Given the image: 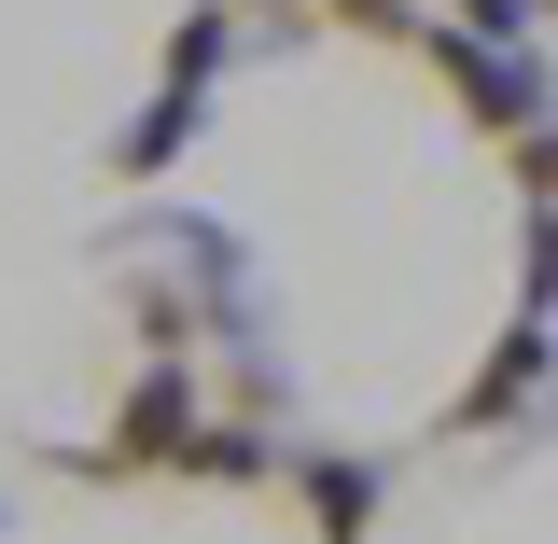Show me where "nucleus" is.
Returning a JSON list of instances; mask_svg holds the SVG:
<instances>
[{
  "label": "nucleus",
  "mask_w": 558,
  "mask_h": 544,
  "mask_svg": "<svg viewBox=\"0 0 558 544\" xmlns=\"http://www.w3.org/2000/svg\"><path fill=\"white\" fill-rule=\"evenodd\" d=\"M405 43L461 84V112H475L488 140H502V126H545V70H531V57H488L475 28H405Z\"/></svg>",
  "instance_id": "1"
},
{
  "label": "nucleus",
  "mask_w": 558,
  "mask_h": 544,
  "mask_svg": "<svg viewBox=\"0 0 558 544\" xmlns=\"http://www.w3.org/2000/svg\"><path fill=\"white\" fill-rule=\"evenodd\" d=\"M182 433H196V391H182V377H140V391H126V433L98 447V475H140V461H182Z\"/></svg>",
  "instance_id": "2"
},
{
  "label": "nucleus",
  "mask_w": 558,
  "mask_h": 544,
  "mask_svg": "<svg viewBox=\"0 0 558 544\" xmlns=\"http://www.w3.org/2000/svg\"><path fill=\"white\" fill-rule=\"evenodd\" d=\"M531 363H545V336L517 322V336H502V363H488L475 391H461V419H447V433H488V419H517V406H531Z\"/></svg>",
  "instance_id": "3"
},
{
  "label": "nucleus",
  "mask_w": 558,
  "mask_h": 544,
  "mask_svg": "<svg viewBox=\"0 0 558 544\" xmlns=\"http://www.w3.org/2000/svg\"><path fill=\"white\" fill-rule=\"evenodd\" d=\"M196 70H209V14H196V28H182V70H168V84H196ZM182 126H196V98H168V112H154V126L126 140V168H154V154H168V140H182Z\"/></svg>",
  "instance_id": "4"
},
{
  "label": "nucleus",
  "mask_w": 558,
  "mask_h": 544,
  "mask_svg": "<svg viewBox=\"0 0 558 544\" xmlns=\"http://www.w3.org/2000/svg\"><path fill=\"white\" fill-rule=\"evenodd\" d=\"M322 28H349V43H405L418 28V0H307Z\"/></svg>",
  "instance_id": "5"
},
{
  "label": "nucleus",
  "mask_w": 558,
  "mask_h": 544,
  "mask_svg": "<svg viewBox=\"0 0 558 544\" xmlns=\"http://www.w3.org/2000/svg\"><path fill=\"white\" fill-rule=\"evenodd\" d=\"M307 503H322V544H363V475H349V461H322Z\"/></svg>",
  "instance_id": "6"
},
{
  "label": "nucleus",
  "mask_w": 558,
  "mask_h": 544,
  "mask_svg": "<svg viewBox=\"0 0 558 544\" xmlns=\"http://www.w3.org/2000/svg\"><path fill=\"white\" fill-rule=\"evenodd\" d=\"M266 14H307V0H266Z\"/></svg>",
  "instance_id": "7"
}]
</instances>
